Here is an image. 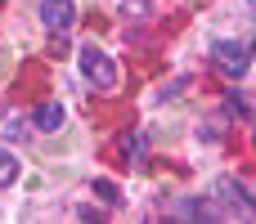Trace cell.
Here are the masks:
<instances>
[{
    "instance_id": "6da1fadb",
    "label": "cell",
    "mask_w": 256,
    "mask_h": 224,
    "mask_svg": "<svg viewBox=\"0 0 256 224\" xmlns=\"http://www.w3.org/2000/svg\"><path fill=\"white\" fill-rule=\"evenodd\" d=\"M76 63H81V76H86L94 90H117V85H122V67H117V58H108L104 49L86 45V49H76Z\"/></svg>"
},
{
    "instance_id": "277c9868",
    "label": "cell",
    "mask_w": 256,
    "mask_h": 224,
    "mask_svg": "<svg viewBox=\"0 0 256 224\" xmlns=\"http://www.w3.org/2000/svg\"><path fill=\"white\" fill-rule=\"evenodd\" d=\"M72 18H76L72 0H40V22H45L54 36H63V31L72 27Z\"/></svg>"
},
{
    "instance_id": "5b68a950",
    "label": "cell",
    "mask_w": 256,
    "mask_h": 224,
    "mask_svg": "<svg viewBox=\"0 0 256 224\" xmlns=\"http://www.w3.org/2000/svg\"><path fill=\"white\" fill-rule=\"evenodd\" d=\"M32 121H36V130H45V135H58V130H63V108H58L54 99H45V103H36Z\"/></svg>"
},
{
    "instance_id": "30bf717a",
    "label": "cell",
    "mask_w": 256,
    "mask_h": 224,
    "mask_svg": "<svg viewBox=\"0 0 256 224\" xmlns=\"http://www.w3.org/2000/svg\"><path fill=\"white\" fill-rule=\"evenodd\" d=\"M148 13H153V4H148V0H130V4H126V18H130V22H144Z\"/></svg>"
},
{
    "instance_id": "7a4b0ae2",
    "label": "cell",
    "mask_w": 256,
    "mask_h": 224,
    "mask_svg": "<svg viewBox=\"0 0 256 224\" xmlns=\"http://www.w3.org/2000/svg\"><path fill=\"white\" fill-rule=\"evenodd\" d=\"M212 193H216V202L230 211V216H243V220H252L256 216V202L248 198V189L238 184V180H230V175H220L216 184H212Z\"/></svg>"
},
{
    "instance_id": "8992f818",
    "label": "cell",
    "mask_w": 256,
    "mask_h": 224,
    "mask_svg": "<svg viewBox=\"0 0 256 224\" xmlns=\"http://www.w3.org/2000/svg\"><path fill=\"white\" fill-rule=\"evenodd\" d=\"M122 153H126V162H144V148H148V139H144V130H126L122 139Z\"/></svg>"
},
{
    "instance_id": "ba28073f",
    "label": "cell",
    "mask_w": 256,
    "mask_h": 224,
    "mask_svg": "<svg viewBox=\"0 0 256 224\" xmlns=\"http://www.w3.org/2000/svg\"><path fill=\"white\" fill-rule=\"evenodd\" d=\"M27 135H32V130H27L18 117H4V121H0V139H4V144H22Z\"/></svg>"
},
{
    "instance_id": "52a82bcc",
    "label": "cell",
    "mask_w": 256,
    "mask_h": 224,
    "mask_svg": "<svg viewBox=\"0 0 256 224\" xmlns=\"http://www.w3.org/2000/svg\"><path fill=\"white\" fill-rule=\"evenodd\" d=\"M18 175H22V162H18L9 148H0V189H9Z\"/></svg>"
},
{
    "instance_id": "3957f363",
    "label": "cell",
    "mask_w": 256,
    "mask_h": 224,
    "mask_svg": "<svg viewBox=\"0 0 256 224\" xmlns=\"http://www.w3.org/2000/svg\"><path fill=\"white\" fill-rule=\"evenodd\" d=\"M212 58H216V67H220L230 81H238V76L252 67V54H248L243 40H216V45H212Z\"/></svg>"
},
{
    "instance_id": "9c48e42d",
    "label": "cell",
    "mask_w": 256,
    "mask_h": 224,
    "mask_svg": "<svg viewBox=\"0 0 256 224\" xmlns=\"http://www.w3.org/2000/svg\"><path fill=\"white\" fill-rule=\"evenodd\" d=\"M94 193H99L104 207H122V189H117L112 180H94Z\"/></svg>"
}]
</instances>
